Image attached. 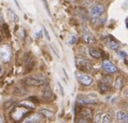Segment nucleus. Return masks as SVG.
<instances>
[{
    "mask_svg": "<svg viewBox=\"0 0 128 123\" xmlns=\"http://www.w3.org/2000/svg\"><path fill=\"white\" fill-rule=\"evenodd\" d=\"M22 82L28 86H44L47 85L48 82V79L41 75H29L25 77L22 80Z\"/></svg>",
    "mask_w": 128,
    "mask_h": 123,
    "instance_id": "nucleus-1",
    "label": "nucleus"
},
{
    "mask_svg": "<svg viewBox=\"0 0 128 123\" xmlns=\"http://www.w3.org/2000/svg\"><path fill=\"white\" fill-rule=\"evenodd\" d=\"M76 101L80 104H96L98 102V98L95 94H78Z\"/></svg>",
    "mask_w": 128,
    "mask_h": 123,
    "instance_id": "nucleus-2",
    "label": "nucleus"
},
{
    "mask_svg": "<svg viewBox=\"0 0 128 123\" xmlns=\"http://www.w3.org/2000/svg\"><path fill=\"white\" fill-rule=\"evenodd\" d=\"M12 57V50L8 43H4L0 47V59L4 62H9Z\"/></svg>",
    "mask_w": 128,
    "mask_h": 123,
    "instance_id": "nucleus-3",
    "label": "nucleus"
},
{
    "mask_svg": "<svg viewBox=\"0 0 128 123\" xmlns=\"http://www.w3.org/2000/svg\"><path fill=\"white\" fill-rule=\"evenodd\" d=\"M29 113V110L26 109V107H16L13 110L12 113H11V118L16 121H19L20 120H22L24 117V115H26Z\"/></svg>",
    "mask_w": 128,
    "mask_h": 123,
    "instance_id": "nucleus-4",
    "label": "nucleus"
},
{
    "mask_svg": "<svg viewBox=\"0 0 128 123\" xmlns=\"http://www.w3.org/2000/svg\"><path fill=\"white\" fill-rule=\"evenodd\" d=\"M76 76L78 78L79 82L82 83L84 86H90L92 83L94 82V79L91 75H88L85 73H80V72H77Z\"/></svg>",
    "mask_w": 128,
    "mask_h": 123,
    "instance_id": "nucleus-5",
    "label": "nucleus"
},
{
    "mask_svg": "<svg viewBox=\"0 0 128 123\" xmlns=\"http://www.w3.org/2000/svg\"><path fill=\"white\" fill-rule=\"evenodd\" d=\"M105 8L104 5H96L94 6H93L90 10V16H91L92 18H97V17H100L105 12Z\"/></svg>",
    "mask_w": 128,
    "mask_h": 123,
    "instance_id": "nucleus-6",
    "label": "nucleus"
},
{
    "mask_svg": "<svg viewBox=\"0 0 128 123\" xmlns=\"http://www.w3.org/2000/svg\"><path fill=\"white\" fill-rule=\"evenodd\" d=\"M76 67L80 71H88L89 69H91L92 65L88 60L84 58H78L76 60Z\"/></svg>",
    "mask_w": 128,
    "mask_h": 123,
    "instance_id": "nucleus-7",
    "label": "nucleus"
},
{
    "mask_svg": "<svg viewBox=\"0 0 128 123\" xmlns=\"http://www.w3.org/2000/svg\"><path fill=\"white\" fill-rule=\"evenodd\" d=\"M42 97L45 100V101H52L56 99V96L54 94L51 88H50V86H46V88L42 91Z\"/></svg>",
    "mask_w": 128,
    "mask_h": 123,
    "instance_id": "nucleus-8",
    "label": "nucleus"
},
{
    "mask_svg": "<svg viewBox=\"0 0 128 123\" xmlns=\"http://www.w3.org/2000/svg\"><path fill=\"white\" fill-rule=\"evenodd\" d=\"M96 122L102 123H111L112 122V119L110 114L107 113H98L95 117Z\"/></svg>",
    "mask_w": 128,
    "mask_h": 123,
    "instance_id": "nucleus-9",
    "label": "nucleus"
},
{
    "mask_svg": "<svg viewBox=\"0 0 128 123\" xmlns=\"http://www.w3.org/2000/svg\"><path fill=\"white\" fill-rule=\"evenodd\" d=\"M102 67H103V69L109 74H114L118 71V69L116 68V66L114 65L112 62L108 61V60H105V61L103 62Z\"/></svg>",
    "mask_w": 128,
    "mask_h": 123,
    "instance_id": "nucleus-10",
    "label": "nucleus"
},
{
    "mask_svg": "<svg viewBox=\"0 0 128 123\" xmlns=\"http://www.w3.org/2000/svg\"><path fill=\"white\" fill-rule=\"evenodd\" d=\"M83 40L85 41V43H86L88 44H94L95 43V38L93 36V34L90 31H88V29H85V31L83 32Z\"/></svg>",
    "mask_w": 128,
    "mask_h": 123,
    "instance_id": "nucleus-11",
    "label": "nucleus"
},
{
    "mask_svg": "<svg viewBox=\"0 0 128 123\" xmlns=\"http://www.w3.org/2000/svg\"><path fill=\"white\" fill-rule=\"evenodd\" d=\"M42 120V118L40 114H37V113H35L33 115H30L29 116L28 118L25 119L24 122H26V123H36V122H41Z\"/></svg>",
    "mask_w": 128,
    "mask_h": 123,
    "instance_id": "nucleus-12",
    "label": "nucleus"
},
{
    "mask_svg": "<svg viewBox=\"0 0 128 123\" xmlns=\"http://www.w3.org/2000/svg\"><path fill=\"white\" fill-rule=\"evenodd\" d=\"M116 115H117L118 120H120V122H127L128 114L126 112H123V111H118V112L116 113Z\"/></svg>",
    "mask_w": 128,
    "mask_h": 123,
    "instance_id": "nucleus-13",
    "label": "nucleus"
},
{
    "mask_svg": "<svg viewBox=\"0 0 128 123\" xmlns=\"http://www.w3.org/2000/svg\"><path fill=\"white\" fill-rule=\"evenodd\" d=\"M88 53H89L90 56L93 58H95V59H98V58H100L101 56V54L97 49H94V48H89L88 49Z\"/></svg>",
    "mask_w": 128,
    "mask_h": 123,
    "instance_id": "nucleus-14",
    "label": "nucleus"
},
{
    "mask_svg": "<svg viewBox=\"0 0 128 123\" xmlns=\"http://www.w3.org/2000/svg\"><path fill=\"white\" fill-rule=\"evenodd\" d=\"M27 93L28 91L25 88H22V87H18V88H15L14 91H13V94L18 96H24V95H25V94H27Z\"/></svg>",
    "mask_w": 128,
    "mask_h": 123,
    "instance_id": "nucleus-15",
    "label": "nucleus"
},
{
    "mask_svg": "<svg viewBox=\"0 0 128 123\" xmlns=\"http://www.w3.org/2000/svg\"><path fill=\"white\" fill-rule=\"evenodd\" d=\"M7 14H8V17L10 18V19L11 21H13V22H18V21L19 20L18 16L14 12V11L11 10V9H8V11H7Z\"/></svg>",
    "mask_w": 128,
    "mask_h": 123,
    "instance_id": "nucleus-16",
    "label": "nucleus"
},
{
    "mask_svg": "<svg viewBox=\"0 0 128 123\" xmlns=\"http://www.w3.org/2000/svg\"><path fill=\"white\" fill-rule=\"evenodd\" d=\"M108 45L112 50H117L118 46H120L118 42H116L115 40H112V39L108 42Z\"/></svg>",
    "mask_w": 128,
    "mask_h": 123,
    "instance_id": "nucleus-17",
    "label": "nucleus"
},
{
    "mask_svg": "<svg viewBox=\"0 0 128 123\" xmlns=\"http://www.w3.org/2000/svg\"><path fill=\"white\" fill-rule=\"evenodd\" d=\"M19 105L20 106H22V107H30V108H35V105H34L33 103L30 102V101H22V102H20L19 103Z\"/></svg>",
    "mask_w": 128,
    "mask_h": 123,
    "instance_id": "nucleus-18",
    "label": "nucleus"
},
{
    "mask_svg": "<svg viewBox=\"0 0 128 123\" xmlns=\"http://www.w3.org/2000/svg\"><path fill=\"white\" fill-rule=\"evenodd\" d=\"M124 86V79L123 78H117L115 82V88L117 89H120Z\"/></svg>",
    "mask_w": 128,
    "mask_h": 123,
    "instance_id": "nucleus-19",
    "label": "nucleus"
},
{
    "mask_svg": "<svg viewBox=\"0 0 128 123\" xmlns=\"http://www.w3.org/2000/svg\"><path fill=\"white\" fill-rule=\"evenodd\" d=\"M41 113H42V114H44L45 116L48 117V118H52V117L54 115V113L53 111L48 110V109H42V110H41Z\"/></svg>",
    "mask_w": 128,
    "mask_h": 123,
    "instance_id": "nucleus-20",
    "label": "nucleus"
},
{
    "mask_svg": "<svg viewBox=\"0 0 128 123\" xmlns=\"http://www.w3.org/2000/svg\"><path fill=\"white\" fill-rule=\"evenodd\" d=\"M109 88V83H107L106 82H102L100 85V89L101 92H106L108 90Z\"/></svg>",
    "mask_w": 128,
    "mask_h": 123,
    "instance_id": "nucleus-21",
    "label": "nucleus"
},
{
    "mask_svg": "<svg viewBox=\"0 0 128 123\" xmlns=\"http://www.w3.org/2000/svg\"><path fill=\"white\" fill-rule=\"evenodd\" d=\"M34 66V62L32 60V58L30 57H28L25 59V68L27 67H30V69H32Z\"/></svg>",
    "mask_w": 128,
    "mask_h": 123,
    "instance_id": "nucleus-22",
    "label": "nucleus"
},
{
    "mask_svg": "<svg viewBox=\"0 0 128 123\" xmlns=\"http://www.w3.org/2000/svg\"><path fill=\"white\" fill-rule=\"evenodd\" d=\"M42 1L43 3V5H44L45 9H46V11L48 12V14L50 15V16H51V14H50V7H48V1H47V0H42Z\"/></svg>",
    "mask_w": 128,
    "mask_h": 123,
    "instance_id": "nucleus-23",
    "label": "nucleus"
},
{
    "mask_svg": "<svg viewBox=\"0 0 128 123\" xmlns=\"http://www.w3.org/2000/svg\"><path fill=\"white\" fill-rule=\"evenodd\" d=\"M77 40H78V37H77V36H73V37L70 38V40L68 41V44L69 45H74V43L77 42Z\"/></svg>",
    "mask_w": 128,
    "mask_h": 123,
    "instance_id": "nucleus-24",
    "label": "nucleus"
},
{
    "mask_svg": "<svg viewBox=\"0 0 128 123\" xmlns=\"http://www.w3.org/2000/svg\"><path fill=\"white\" fill-rule=\"evenodd\" d=\"M42 31H42V30H39L38 31H36L35 33V37L36 39H38V38H41V37H42Z\"/></svg>",
    "mask_w": 128,
    "mask_h": 123,
    "instance_id": "nucleus-25",
    "label": "nucleus"
},
{
    "mask_svg": "<svg viewBox=\"0 0 128 123\" xmlns=\"http://www.w3.org/2000/svg\"><path fill=\"white\" fill-rule=\"evenodd\" d=\"M13 101H10L9 102H6L4 104V107H13Z\"/></svg>",
    "mask_w": 128,
    "mask_h": 123,
    "instance_id": "nucleus-26",
    "label": "nucleus"
},
{
    "mask_svg": "<svg viewBox=\"0 0 128 123\" xmlns=\"http://www.w3.org/2000/svg\"><path fill=\"white\" fill-rule=\"evenodd\" d=\"M58 86H59V88H60V91H61V94H62V95H64V90H63V88H62V85H61V83L60 82H58Z\"/></svg>",
    "mask_w": 128,
    "mask_h": 123,
    "instance_id": "nucleus-27",
    "label": "nucleus"
},
{
    "mask_svg": "<svg viewBox=\"0 0 128 123\" xmlns=\"http://www.w3.org/2000/svg\"><path fill=\"white\" fill-rule=\"evenodd\" d=\"M43 31H44V33H45V35H46V37H47V39H48V41L50 40V35L48 34V31H47V30H46V28H43Z\"/></svg>",
    "mask_w": 128,
    "mask_h": 123,
    "instance_id": "nucleus-28",
    "label": "nucleus"
},
{
    "mask_svg": "<svg viewBox=\"0 0 128 123\" xmlns=\"http://www.w3.org/2000/svg\"><path fill=\"white\" fill-rule=\"evenodd\" d=\"M118 54H120V56H123L124 58H126L127 57V54L125 51H120V52H118Z\"/></svg>",
    "mask_w": 128,
    "mask_h": 123,
    "instance_id": "nucleus-29",
    "label": "nucleus"
},
{
    "mask_svg": "<svg viewBox=\"0 0 128 123\" xmlns=\"http://www.w3.org/2000/svg\"><path fill=\"white\" fill-rule=\"evenodd\" d=\"M2 21H3V15H2V13H0V24L2 23Z\"/></svg>",
    "mask_w": 128,
    "mask_h": 123,
    "instance_id": "nucleus-30",
    "label": "nucleus"
},
{
    "mask_svg": "<svg viewBox=\"0 0 128 123\" xmlns=\"http://www.w3.org/2000/svg\"><path fill=\"white\" fill-rule=\"evenodd\" d=\"M4 119H3V117L2 116H0V122H4Z\"/></svg>",
    "mask_w": 128,
    "mask_h": 123,
    "instance_id": "nucleus-31",
    "label": "nucleus"
},
{
    "mask_svg": "<svg viewBox=\"0 0 128 123\" xmlns=\"http://www.w3.org/2000/svg\"><path fill=\"white\" fill-rule=\"evenodd\" d=\"M127 21H128V18H126V27H127Z\"/></svg>",
    "mask_w": 128,
    "mask_h": 123,
    "instance_id": "nucleus-32",
    "label": "nucleus"
},
{
    "mask_svg": "<svg viewBox=\"0 0 128 123\" xmlns=\"http://www.w3.org/2000/svg\"><path fill=\"white\" fill-rule=\"evenodd\" d=\"M1 72H2V68H1V66H0V74H1Z\"/></svg>",
    "mask_w": 128,
    "mask_h": 123,
    "instance_id": "nucleus-33",
    "label": "nucleus"
},
{
    "mask_svg": "<svg viewBox=\"0 0 128 123\" xmlns=\"http://www.w3.org/2000/svg\"><path fill=\"white\" fill-rule=\"evenodd\" d=\"M0 40H1V37H0Z\"/></svg>",
    "mask_w": 128,
    "mask_h": 123,
    "instance_id": "nucleus-34",
    "label": "nucleus"
},
{
    "mask_svg": "<svg viewBox=\"0 0 128 123\" xmlns=\"http://www.w3.org/2000/svg\"><path fill=\"white\" fill-rule=\"evenodd\" d=\"M73 1H75V0H73Z\"/></svg>",
    "mask_w": 128,
    "mask_h": 123,
    "instance_id": "nucleus-35",
    "label": "nucleus"
}]
</instances>
